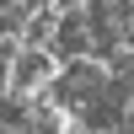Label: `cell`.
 <instances>
[{"mask_svg":"<svg viewBox=\"0 0 134 134\" xmlns=\"http://www.w3.org/2000/svg\"><path fill=\"white\" fill-rule=\"evenodd\" d=\"M91 48H97V38H91V27H86V16L81 11H64L59 32H54V54H59L64 64H75V59H91Z\"/></svg>","mask_w":134,"mask_h":134,"instance_id":"obj_2","label":"cell"},{"mask_svg":"<svg viewBox=\"0 0 134 134\" xmlns=\"http://www.w3.org/2000/svg\"><path fill=\"white\" fill-rule=\"evenodd\" d=\"M59 75H64V59L54 48H27V43H16L11 70H5V91L11 97H43L48 86H59Z\"/></svg>","mask_w":134,"mask_h":134,"instance_id":"obj_1","label":"cell"}]
</instances>
